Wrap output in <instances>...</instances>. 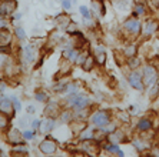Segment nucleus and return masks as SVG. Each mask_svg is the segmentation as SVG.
Returning <instances> with one entry per match:
<instances>
[{
    "label": "nucleus",
    "mask_w": 159,
    "mask_h": 157,
    "mask_svg": "<svg viewBox=\"0 0 159 157\" xmlns=\"http://www.w3.org/2000/svg\"><path fill=\"white\" fill-rule=\"evenodd\" d=\"M16 7H17L16 0H4V2L0 3V16L2 17L7 16V14L14 12Z\"/></svg>",
    "instance_id": "nucleus-1"
},
{
    "label": "nucleus",
    "mask_w": 159,
    "mask_h": 157,
    "mask_svg": "<svg viewBox=\"0 0 159 157\" xmlns=\"http://www.w3.org/2000/svg\"><path fill=\"white\" fill-rule=\"evenodd\" d=\"M69 101H70L72 106L76 107L78 110H82V109L86 107V106L89 104V99L86 97V96H82V94L72 96V97H69Z\"/></svg>",
    "instance_id": "nucleus-2"
},
{
    "label": "nucleus",
    "mask_w": 159,
    "mask_h": 157,
    "mask_svg": "<svg viewBox=\"0 0 159 157\" xmlns=\"http://www.w3.org/2000/svg\"><path fill=\"white\" fill-rule=\"evenodd\" d=\"M92 121L99 127H103L109 123V116L106 112H97L92 116Z\"/></svg>",
    "instance_id": "nucleus-3"
},
{
    "label": "nucleus",
    "mask_w": 159,
    "mask_h": 157,
    "mask_svg": "<svg viewBox=\"0 0 159 157\" xmlns=\"http://www.w3.org/2000/svg\"><path fill=\"white\" fill-rule=\"evenodd\" d=\"M158 80V73L153 67L148 66L145 69V83H146L148 86H152V84H155V82Z\"/></svg>",
    "instance_id": "nucleus-4"
},
{
    "label": "nucleus",
    "mask_w": 159,
    "mask_h": 157,
    "mask_svg": "<svg viewBox=\"0 0 159 157\" xmlns=\"http://www.w3.org/2000/svg\"><path fill=\"white\" fill-rule=\"evenodd\" d=\"M56 149H58V146H56V143H54L53 140H45L40 143V151L45 154H52L56 151Z\"/></svg>",
    "instance_id": "nucleus-5"
},
{
    "label": "nucleus",
    "mask_w": 159,
    "mask_h": 157,
    "mask_svg": "<svg viewBox=\"0 0 159 157\" xmlns=\"http://www.w3.org/2000/svg\"><path fill=\"white\" fill-rule=\"evenodd\" d=\"M125 29L128 30V32H130V33L138 34L139 32H141V23H139L136 19H129V20L125 21Z\"/></svg>",
    "instance_id": "nucleus-6"
},
{
    "label": "nucleus",
    "mask_w": 159,
    "mask_h": 157,
    "mask_svg": "<svg viewBox=\"0 0 159 157\" xmlns=\"http://www.w3.org/2000/svg\"><path fill=\"white\" fill-rule=\"evenodd\" d=\"M129 83H130V86L138 89V90H142L143 89L142 78H141V75H139L138 71H133V73L129 76Z\"/></svg>",
    "instance_id": "nucleus-7"
},
{
    "label": "nucleus",
    "mask_w": 159,
    "mask_h": 157,
    "mask_svg": "<svg viewBox=\"0 0 159 157\" xmlns=\"http://www.w3.org/2000/svg\"><path fill=\"white\" fill-rule=\"evenodd\" d=\"M0 112L7 114V116H10V117L13 116V106H12L10 99H4L0 101Z\"/></svg>",
    "instance_id": "nucleus-8"
},
{
    "label": "nucleus",
    "mask_w": 159,
    "mask_h": 157,
    "mask_svg": "<svg viewBox=\"0 0 159 157\" xmlns=\"http://www.w3.org/2000/svg\"><path fill=\"white\" fill-rule=\"evenodd\" d=\"M54 127V120L53 119H46L40 123V132L42 133H49Z\"/></svg>",
    "instance_id": "nucleus-9"
},
{
    "label": "nucleus",
    "mask_w": 159,
    "mask_h": 157,
    "mask_svg": "<svg viewBox=\"0 0 159 157\" xmlns=\"http://www.w3.org/2000/svg\"><path fill=\"white\" fill-rule=\"evenodd\" d=\"M10 43V32L6 29H0V44L7 46Z\"/></svg>",
    "instance_id": "nucleus-10"
},
{
    "label": "nucleus",
    "mask_w": 159,
    "mask_h": 157,
    "mask_svg": "<svg viewBox=\"0 0 159 157\" xmlns=\"http://www.w3.org/2000/svg\"><path fill=\"white\" fill-rule=\"evenodd\" d=\"M93 63H95V59L92 56H88V57L85 59V62L82 63V67H83L85 71H90V69L93 67Z\"/></svg>",
    "instance_id": "nucleus-11"
},
{
    "label": "nucleus",
    "mask_w": 159,
    "mask_h": 157,
    "mask_svg": "<svg viewBox=\"0 0 159 157\" xmlns=\"http://www.w3.org/2000/svg\"><path fill=\"white\" fill-rule=\"evenodd\" d=\"M23 57L26 59V62H32L33 60V52L30 46H25L23 47Z\"/></svg>",
    "instance_id": "nucleus-12"
},
{
    "label": "nucleus",
    "mask_w": 159,
    "mask_h": 157,
    "mask_svg": "<svg viewBox=\"0 0 159 157\" xmlns=\"http://www.w3.org/2000/svg\"><path fill=\"white\" fill-rule=\"evenodd\" d=\"M9 137H10V140H12L13 143H19L22 139V134L17 132V130H12V133L9 134Z\"/></svg>",
    "instance_id": "nucleus-13"
},
{
    "label": "nucleus",
    "mask_w": 159,
    "mask_h": 157,
    "mask_svg": "<svg viewBox=\"0 0 159 157\" xmlns=\"http://www.w3.org/2000/svg\"><path fill=\"white\" fill-rule=\"evenodd\" d=\"M123 140V134H122V132H115L113 130V134L110 136V141H115V143H117V141H122Z\"/></svg>",
    "instance_id": "nucleus-14"
},
{
    "label": "nucleus",
    "mask_w": 159,
    "mask_h": 157,
    "mask_svg": "<svg viewBox=\"0 0 159 157\" xmlns=\"http://www.w3.org/2000/svg\"><path fill=\"white\" fill-rule=\"evenodd\" d=\"M92 136H93V132L90 130V128H86L85 132L80 133L79 137L82 139V140H89V139H92Z\"/></svg>",
    "instance_id": "nucleus-15"
},
{
    "label": "nucleus",
    "mask_w": 159,
    "mask_h": 157,
    "mask_svg": "<svg viewBox=\"0 0 159 157\" xmlns=\"http://www.w3.org/2000/svg\"><path fill=\"white\" fill-rule=\"evenodd\" d=\"M7 124H9L7 116H6L4 113L0 112V128H6V127H7Z\"/></svg>",
    "instance_id": "nucleus-16"
},
{
    "label": "nucleus",
    "mask_w": 159,
    "mask_h": 157,
    "mask_svg": "<svg viewBox=\"0 0 159 157\" xmlns=\"http://www.w3.org/2000/svg\"><path fill=\"white\" fill-rule=\"evenodd\" d=\"M138 127H139V130H148V128H151V121H149V120H141Z\"/></svg>",
    "instance_id": "nucleus-17"
},
{
    "label": "nucleus",
    "mask_w": 159,
    "mask_h": 157,
    "mask_svg": "<svg viewBox=\"0 0 159 157\" xmlns=\"http://www.w3.org/2000/svg\"><path fill=\"white\" fill-rule=\"evenodd\" d=\"M105 62H106V54H105V52H103V49H99V54H97V63L99 64H105Z\"/></svg>",
    "instance_id": "nucleus-18"
},
{
    "label": "nucleus",
    "mask_w": 159,
    "mask_h": 157,
    "mask_svg": "<svg viewBox=\"0 0 159 157\" xmlns=\"http://www.w3.org/2000/svg\"><path fill=\"white\" fill-rule=\"evenodd\" d=\"M106 149H108L110 153H116L117 156H123V153H122L121 150H119V147H117V146H113V144H112V146H108Z\"/></svg>",
    "instance_id": "nucleus-19"
},
{
    "label": "nucleus",
    "mask_w": 159,
    "mask_h": 157,
    "mask_svg": "<svg viewBox=\"0 0 159 157\" xmlns=\"http://www.w3.org/2000/svg\"><path fill=\"white\" fill-rule=\"evenodd\" d=\"M156 27H158V25H156L155 21H152V23H149V25L146 26V33H153L156 30Z\"/></svg>",
    "instance_id": "nucleus-20"
},
{
    "label": "nucleus",
    "mask_w": 159,
    "mask_h": 157,
    "mask_svg": "<svg viewBox=\"0 0 159 157\" xmlns=\"http://www.w3.org/2000/svg\"><path fill=\"white\" fill-rule=\"evenodd\" d=\"M80 13H82V16H83L85 19H90V13H89L86 6H82V7H80Z\"/></svg>",
    "instance_id": "nucleus-21"
},
{
    "label": "nucleus",
    "mask_w": 159,
    "mask_h": 157,
    "mask_svg": "<svg viewBox=\"0 0 159 157\" xmlns=\"http://www.w3.org/2000/svg\"><path fill=\"white\" fill-rule=\"evenodd\" d=\"M13 150H14V153H20V151H22L23 154L27 153V149H26L25 146H16V147H14Z\"/></svg>",
    "instance_id": "nucleus-22"
},
{
    "label": "nucleus",
    "mask_w": 159,
    "mask_h": 157,
    "mask_svg": "<svg viewBox=\"0 0 159 157\" xmlns=\"http://www.w3.org/2000/svg\"><path fill=\"white\" fill-rule=\"evenodd\" d=\"M135 50H136V47H135V46H129V49L125 50V54H126V56H129V57H132V56H133V53H135Z\"/></svg>",
    "instance_id": "nucleus-23"
},
{
    "label": "nucleus",
    "mask_w": 159,
    "mask_h": 157,
    "mask_svg": "<svg viewBox=\"0 0 159 157\" xmlns=\"http://www.w3.org/2000/svg\"><path fill=\"white\" fill-rule=\"evenodd\" d=\"M16 34H17V37H19V39H25L26 37L25 30L20 29V27H17V29H16Z\"/></svg>",
    "instance_id": "nucleus-24"
},
{
    "label": "nucleus",
    "mask_w": 159,
    "mask_h": 157,
    "mask_svg": "<svg viewBox=\"0 0 159 157\" xmlns=\"http://www.w3.org/2000/svg\"><path fill=\"white\" fill-rule=\"evenodd\" d=\"M135 13H138V14H143L145 13V9H143L142 4H136V9H135Z\"/></svg>",
    "instance_id": "nucleus-25"
},
{
    "label": "nucleus",
    "mask_w": 159,
    "mask_h": 157,
    "mask_svg": "<svg viewBox=\"0 0 159 157\" xmlns=\"http://www.w3.org/2000/svg\"><path fill=\"white\" fill-rule=\"evenodd\" d=\"M75 90H76V86H75V84H70L69 87H66V93H69V94L75 93Z\"/></svg>",
    "instance_id": "nucleus-26"
},
{
    "label": "nucleus",
    "mask_w": 159,
    "mask_h": 157,
    "mask_svg": "<svg viewBox=\"0 0 159 157\" xmlns=\"http://www.w3.org/2000/svg\"><path fill=\"white\" fill-rule=\"evenodd\" d=\"M36 99H38V100H40V101H45V100H46V94H42V93H38V94H36Z\"/></svg>",
    "instance_id": "nucleus-27"
},
{
    "label": "nucleus",
    "mask_w": 159,
    "mask_h": 157,
    "mask_svg": "<svg viewBox=\"0 0 159 157\" xmlns=\"http://www.w3.org/2000/svg\"><path fill=\"white\" fill-rule=\"evenodd\" d=\"M133 144H135V147H138L139 150H142V149H143V144H142V143H141L139 140H135V141H133Z\"/></svg>",
    "instance_id": "nucleus-28"
},
{
    "label": "nucleus",
    "mask_w": 159,
    "mask_h": 157,
    "mask_svg": "<svg viewBox=\"0 0 159 157\" xmlns=\"http://www.w3.org/2000/svg\"><path fill=\"white\" fill-rule=\"evenodd\" d=\"M130 59H132V60H129V64H130V66H132V67H135V66H138V60H136V59H135V57H130Z\"/></svg>",
    "instance_id": "nucleus-29"
},
{
    "label": "nucleus",
    "mask_w": 159,
    "mask_h": 157,
    "mask_svg": "<svg viewBox=\"0 0 159 157\" xmlns=\"http://www.w3.org/2000/svg\"><path fill=\"white\" fill-rule=\"evenodd\" d=\"M70 116H72L70 113H63V117H62L63 121H69V120H70Z\"/></svg>",
    "instance_id": "nucleus-30"
},
{
    "label": "nucleus",
    "mask_w": 159,
    "mask_h": 157,
    "mask_svg": "<svg viewBox=\"0 0 159 157\" xmlns=\"http://www.w3.org/2000/svg\"><path fill=\"white\" fill-rule=\"evenodd\" d=\"M12 100H13V103H14V107H16V110H19V109H20V104H19V100H17L16 97H12Z\"/></svg>",
    "instance_id": "nucleus-31"
},
{
    "label": "nucleus",
    "mask_w": 159,
    "mask_h": 157,
    "mask_svg": "<svg viewBox=\"0 0 159 157\" xmlns=\"http://www.w3.org/2000/svg\"><path fill=\"white\" fill-rule=\"evenodd\" d=\"M23 137H25V139H32V137H33V133L32 132H25L23 133Z\"/></svg>",
    "instance_id": "nucleus-32"
},
{
    "label": "nucleus",
    "mask_w": 159,
    "mask_h": 157,
    "mask_svg": "<svg viewBox=\"0 0 159 157\" xmlns=\"http://www.w3.org/2000/svg\"><path fill=\"white\" fill-rule=\"evenodd\" d=\"M63 7L65 9H67V10H69V9H70V2H69V0H63Z\"/></svg>",
    "instance_id": "nucleus-33"
},
{
    "label": "nucleus",
    "mask_w": 159,
    "mask_h": 157,
    "mask_svg": "<svg viewBox=\"0 0 159 157\" xmlns=\"http://www.w3.org/2000/svg\"><path fill=\"white\" fill-rule=\"evenodd\" d=\"M6 59H7V57H6L4 54H0V67H2L4 63H6Z\"/></svg>",
    "instance_id": "nucleus-34"
},
{
    "label": "nucleus",
    "mask_w": 159,
    "mask_h": 157,
    "mask_svg": "<svg viewBox=\"0 0 159 157\" xmlns=\"http://www.w3.org/2000/svg\"><path fill=\"white\" fill-rule=\"evenodd\" d=\"M152 154H153V156H159V147H156V149H153V151H152Z\"/></svg>",
    "instance_id": "nucleus-35"
},
{
    "label": "nucleus",
    "mask_w": 159,
    "mask_h": 157,
    "mask_svg": "<svg viewBox=\"0 0 159 157\" xmlns=\"http://www.w3.org/2000/svg\"><path fill=\"white\" fill-rule=\"evenodd\" d=\"M4 26H6V21H4V20H0V29H4Z\"/></svg>",
    "instance_id": "nucleus-36"
},
{
    "label": "nucleus",
    "mask_w": 159,
    "mask_h": 157,
    "mask_svg": "<svg viewBox=\"0 0 159 157\" xmlns=\"http://www.w3.org/2000/svg\"><path fill=\"white\" fill-rule=\"evenodd\" d=\"M38 126H39V121H38V120H34V121H33V123H32V127H38Z\"/></svg>",
    "instance_id": "nucleus-37"
},
{
    "label": "nucleus",
    "mask_w": 159,
    "mask_h": 157,
    "mask_svg": "<svg viewBox=\"0 0 159 157\" xmlns=\"http://www.w3.org/2000/svg\"><path fill=\"white\" fill-rule=\"evenodd\" d=\"M27 112H29V113H32V112H34V109L32 107V106H29V107H27Z\"/></svg>",
    "instance_id": "nucleus-38"
}]
</instances>
